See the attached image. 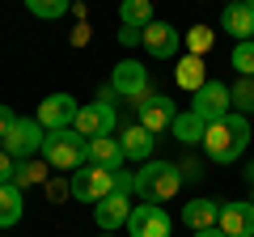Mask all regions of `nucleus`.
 <instances>
[{
	"mask_svg": "<svg viewBox=\"0 0 254 237\" xmlns=\"http://www.w3.org/2000/svg\"><path fill=\"white\" fill-rule=\"evenodd\" d=\"M43 140L47 136H43V123H38V118H17L9 127V136L0 140V148H4L13 161H30V157L43 148Z\"/></svg>",
	"mask_w": 254,
	"mask_h": 237,
	"instance_id": "nucleus-5",
	"label": "nucleus"
},
{
	"mask_svg": "<svg viewBox=\"0 0 254 237\" xmlns=\"http://www.w3.org/2000/svg\"><path fill=\"white\" fill-rule=\"evenodd\" d=\"M119 43H123V47H140V43H144V30L123 26V30H119Z\"/></svg>",
	"mask_w": 254,
	"mask_h": 237,
	"instance_id": "nucleus-28",
	"label": "nucleus"
},
{
	"mask_svg": "<svg viewBox=\"0 0 254 237\" xmlns=\"http://www.w3.org/2000/svg\"><path fill=\"white\" fill-rule=\"evenodd\" d=\"M190 110H195V115H199L203 123H216V118L233 115V93H229V85H220V81H208L199 93H195Z\"/></svg>",
	"mask_w": 254,
	"mask_h": 237,
	"instance_id": "nucleus-8",
	"label": "nucleus"
},
{
	"mask_svg": "<svg viewBox=\"0 0 254 237\" xmlns=\"http://www.w3.org/2000/svg\"><path fill=\"white\" fill-rule=\"evenodd\" d=\"M13 174H17V165H13V157L4 153V148H0V186H4V182H13Z\"/></svg>",
	"mask_w": 254,
	"mask_h": 237,
	"instance_id": "nucleus-29",
	"label": "nucleus"
},
{
	"mask_svg": "<svg viewBox=\"0 0 254 237\" xmlns=\"http://www.w3.org/2000/svg\"><path fill=\"white\" fill-rule=\"evenodd\" d=\"M115 106L110 102H89V106H81L76 110V118H72V127L81 131L85 140H93V136H110L115 131Z\"/></svg>",
	"mask_w": 254,
	"mask_h": 237,
	"instance_id": "nucleus-10",
	"label": "nucleus"
},
{
	"mask_svg": "<svg viewBox=\"0 0 254 237\" xmlns=\"http://www.w3.org/2000/svg\"><path fill=\"white\" fill-rule=\"evenodd\" d=\"M140 127H148L157 136V131H170L174 127V118H178V110H174L170 98H161V93H148L144 102H140Z\"/></svg>",
	"mask_w": 254,
	"mask_h": 237,
	"instance_id": "nucleus-12",
	"label": "nucleus"
},
{
	"mask_svg": "<svg viewBox=\"0 0 254 237\" xmlns=\"http://www.w3.org/2000/svg\"><path fill=\"white\" fill-rule=\"evenodd\" d=\"M110 89H115L119 98H131L140 106V102L148 98V68L140 64V59H123V64L110 72Z\"/></svg>",
	"mask_w": 254,
	"mask_h": 237,
	"instance_id": "nucleus-7",
	"label": "nucleus"
},
{
	"mask_svg": "<svg viewBox=\"0 0 254 237\" xmlns=\"http://www.w3.org/2000/svg\"><path fill=\"white\" fill-rule=\"evenodd\" d=\"M233 68H237V76H254V38L233 47Z\"/></svg>",
	"mask_w": 254,
	"mask_h": 237,
	"instance_id": "nucleus-26",
	"label": "nucleus"
},
{
	"mask_svg": "<svg viewBox=\"0 0 254 237\" xmlns=\"http://www.w3.org/2000/svg\"><path fill=\"white\" fill-rule=\"evenodd\" d=\"M119 144H123V157H127V161H140V165H144V161H153L157 136H153L148 127H140V123H136V127H127L123 136H119Z\"/></svg>",
	"mask_w": 254,
	"mask_h": 237,
	"instance_id": "nucleus-15",
	"label": "nucleus"
},
{
	"mask_svg": "<svg viewBox=\"0 0 254 237\" xmlns=\"http://www.w3.org/2000/svg\"><path fill=\"white\" fill-rule=\"evenodd\" d=\"M178 186H182V170H178V165H170V161H144V165L136 170V195H140L144 203H165V199H174Z\"/></svg>",
	"mask_w": 254,
	"mask_h": 237,
	"instance_id": "nucleus-3",
	"label": "nucleus"
},
{
	"mask_svg": "<svg viewBox=\"0 0 254 237\" xmlns=\"http://www.w3.org/2000/svg\"><path fill=\"white\" fill-rule=\"evenodd\" d=\"M76 98L72 93H51V98L38 102V123H43V131H64V127H72V118H76Z\"/></svg>",
	"mask_w": 254,
	"mask_h": 237,
	"instance_id": "nucleus-9",
	"label": "nucleus"
},
{
	"mask_svg": "<svg viewBox=\"0 0 254 237\" xmlns=\"http://www.w3.org/2000/svg\"><path fill=\"white\" fill-rule=\"evenodd\" d=\"M131 195H123V191H115V195H106L102 203H93V220H98V229L102 233H115L119 225H127L131 220Z\"/></svg>",
	"mask_w": 254,
	"mask_h": 237,
	"instance_id": "nucleus-11",
	"label": "nucleus"
},
{
	"mask_svg": "<svg viewBox=\"0 0 254 237\" xmlns=\"http://www.w3.org/2000/svg\"><path fill=\"white\" fill-rule=\"evenodd\" d=\"M123 144L115 136H93L89 140V165H102V170H123Z\"/></svg>",
	"mask_w": 254,
	"mask_h": 237,
	"instance_id": "nucleus-18",
	"label": "nucleus"
},
{
	"mask_svg": "<svg viewBox=\"0 0 254 237\" xmlns=\"http://www.w3.org/2000/svg\"><path fill=\"white\" fill-rule=\"evenodd\" d=\"M17 123V115H13V106H0V140L9 136V127Z\"/></svg>",
	"mask_w": 254,
	"mask_h": 237,
	"instance_id": "nucleus-30",
	"label": "nucleus"
},
{
	"mask_svg": "<svg viewBox=\"0 0 254 237\" xmlns=\"http://www.w3.org/2000/svg\"><path fill=\"white\" fill-rule=\"evenodd\" d=\"M174 81H178V89L199 93L203 85H208V72H203V55H182L178 68H174Z\"/></svg>",
	"mask_w": 254,
	"mask_h": 237,
	"instance_id": "nucleus-19",
	"label": "nucleus"
},
{
	"mask_svg": "<svg viewBox=\"0 0 254 237\" xmlns=\"http://www.w3.org/2000/svg\"><path fill=\"white\" fill-rule=\"evenodd\" d=\"M246 144H250V123L237 110L225 115V118H216V123H208V131H203V153L216 165H233L246 153Z\"/></svg>",
	"mask_w": 254,
	"mask_h": 237,
	"instance_id": "nucleus-1",
	"label": "nucleus"
},
{
	"mask_svg": "<svg viewBox=\"0 0 254 237\" xmlns=\"http://www.w3.org/2000/svg\"><path fill=\"white\" fill-rule=\"evenodd\" d=\"M190 237H225V229L212 225V229H199V233H190Z\"/></svg>",
	"mask_w": 254,
	"mask_h": 237,
	"instance_id": "nucleus-31",
	"label": "nucleus"
},
{
	"mask_svg": "<svg viewBox=\"0 0 254 237\" xmlns=\"http://www.w3.org/2000/svg\"><path fill=\"white\" fill-rule=\"evenodd\" d=\"M220 30L233 34L237 43L254 38V9H250V4H225V13H220Z\"/></svg>",
	"mask_w": 254,
	"mask_h": 237,
	"instance_id": "nucleus-16",
	"label": "nucleus"
},
{
	"mask_svg": "<svg viewBox=\"0 0 254 237\" xmlns=\"http://www.w3.org/2000/svg\"><path fill=\"white\" fill-rule=\"evenodd\" d=\"M26 9L43 21H55V17H64V13L72 9V0H26Z\"/></svg>",
	"mask_w": 254,
	"mask_h": 237,
	"instance_id": "nucleus-24",
	"label": "nucleus"
},
{
	"mask_svg": "<svg viewBox=\"0 0 254 237\" xmlns=\"http://www.w3.org/2000/svg\"><path fill=\"white\" fill-rule=\"evenodd\" d=\"M178 47H182V34L170 26V21L144 26V51L153 55V59H170V55H178Z\"/></svg>",
	"mask_w": 254,
	"mask_h": 237,
	"instance_id": "nucleus-14",
	"label": "nucleus"
},
{
	"mask_svg": "<svg viewBox=\"0 0 254 237\" xmlns=\"http://www.w3.org/2000/svg\"><path fill=\"white\" fill-rule=\"evenodd\" d=\"M21 212H26L21 186H17V182H4V186H0V229L17 225V220H21Z\"/></svg>",
	"mask_w": 254,
	"mask_h": 237,
	"instance_id": "nucleus-20",
	"label": "nucleus"
},
{
	"mask_svg": "<svg viewBox=\"0 0 254 237\" xmlns=\"http://www.w3.org/2000/svg\"><path fill=\"white\" fill-rule=\"evenodd\" d=\"M246 178H250V182H254V161H246Z\"/></svg>",
	"mask_w": 254,
	"mask_h": 237,
	"instance_id": "nucleus-32",
	"label": "nucleus"
},
{
	"mask_svg": "<svg viewBox=\"0 0 254 237\" xmlns=\"http://www.w3.org/2000/svg\"><path fill=\"white\" fill-rule=\"evenodd\" d=\"M250 9H254V4H250Z\"/></svg>",
	"mask_w": 254,
	"mask_h": 237,
	"instance_id": "nucleus-35",
	"label": "nucleus"
},
{
	"mask_svg": "<svg viewBox=\"0 0 254 237\" xmlns=\"http://www.w3.org/2000/svg\"><path fill=\"white\" fill-rule=\"evenodd\" d=\"M216 220H220V199H190L187 208H182V225H187L190 233L212 229Z\"/></svg>",
	"mask_w": 254,
	"mask_h": 237,
	"instance_id": "nucleus-17",
	"label": "nucleus"
},
{
	"mask_svg": "<svg viewBox=\"0 0 254 237\" xmlns=\"http://www.w3.org/2000/svg\"><path fill=\"white\" fill-rule=\"evenodd\" d=\"M212 38H216V34H212V26H190L187 34H182V43L190 47V55H208L212 51Z\"/></svg>",
	"mask_w": 254,
	"mask_h": 237,
	"instance_id": "nucleus-25",
	"label": "nucleus"
},
{
	"mask_svg": "<svg viewBox=\"0 0 254 237\" xmlns=\"http://www.w3.org/2000/svg\"><path fill=\"white\" fill-rule=\"evenodd\" d=\"M174 140H178V144H203V131H208V123H203L199 115H195V110H187V115H178L174 118Z\"/></svg>",
	"mask_w": 254,
	"mask_h": 237,
	"instance_id": "nucleus-21",
	"label": "nucleus"
},
{
	"mask_svg": "<svg viewBox=\"0 0 254 237\" xmlns=\"http://www.w3.org/2000/svg\"><path fill=\"white\" fill-rule=\"evenodd\" d=\"M127 233L131 237H170L174 220L161 203H136L131 208V220H127Z\"/></svg>",
	"mask_w": 254,
	"mask_h": 237,
	"instance_id": "nucleus-6",
	"label": "nucleus"
},
{
	"mask_svg": "<svg viewBox=\"0 0 254 237\" xmlns=\"http://www.w3.org/2000/svg\"><path fill=\"white\" fill-rule=\"evenodd\" d=\"M13 182H17V186L43 182V165H38V161H21V165H17V174H13Z\"/></svg>",
	"mask_w": 254,
	"mask_h": 237,
	"instance_id": "nucleus-27",
	"label": "nucleus"
},
{
	"mask_svg": "<svg viewBox=\"0 0 254 237\" xmlns=\"http://www.w3.org/2000/svg\"><path fill=\"white\" fill-rule=\"evenodd\" d=\"M119 170H102V165H81V170L72 174V182H68V191L76 195L81 203H102L106 195L119 191Z\"/></svg>",
	"mask_w": 254,
	"mask_h": 237,
	"instance_id": "nucleus-4",
	"label": "nucleus"
},
{
	"mask_svg": "<svg viewBox=\"0 0 254 237\" xmlns=\"http://www.w3.org/2000/svg\"><path fill=\"white\" fill-rule=\"evenodd\" d=\"M237 115H254V76H237V85H229Z\"/></svg>",
	"mask_w": 254,
	"mask_h": 237,
	"instance_id": "nucleus-23",
	"label": "nucleus"
},
{
	"mask_svg": "<svg viewBox=\"0 0 254 237\" xmlns=\"http://www.w3.org/2000/svg\"><path fill=\"white\" fill-rule=\"evenodd\" d=\"M43 161L51 165V170H81V165H89V140L81 136L76 127H64V131H47L43 140Z\"/></svg>",
	"mask_w": 254,
	"mask_h": 237,
	"instance_id": "nucleus-2",
	"label": "nucleus"
},
{
	"mask_svg": "<svg viewBox=\"0 0 254 237\" xmlns=\"http://www.w3.org/2000/svg\"><path fill=\"white\" fill-rule=\"evenodd\" d=\"M220 229L225 237H254V199H242V203H220Z\"/></svg>",
	"mask_w": 254,
	"mask_h": 237,
	"instance_id": "nucleus-13",
	"label": "nucleus"
},
{
	"mask_svg": "<svg viewBox=\"0 0 254 237\" xmlns=\"http://www.w3.org/2000/svg\"><path fill=\"white\" fill-rule=\"evenodd\" d=\"M106 237H115V233H106Z\"/></svg>",
	"mask_w": 254,
	"mask_h": 237,
	"instance_id": "nucleus-34",
	"label": "nucleus"
},
{
	"mask_svg": "<svg viewBox=\"0 0 254 237\" xmlns=\"http://www.w3.org/2000/svg\"><path fill=\"white\" fill-rule=\"evenodd\" d=\"M225 4H254V0H225Z\"/></svg>",
	"mask_w": 254,
	"mask_h": 237,
	"instance_id": "nucleus-33",
	"label": "nucleus"
},
{
	"mask_svg": "<svg viewBox=\"0 0 254 237\" xmlns=\"http://www.w3.org/2000/svg\"><path fill=\"white\" fill-rule=\"evenodd\" d=\"M119 21L123 26H136V30H144V26H153V0H123L119 4Z\"/></svg>",
	"mask_w": 254,
	"mask_h": 237,
	"instance_id": "nucleus-22",
	"label": "nucleus"
}]
</instances>
